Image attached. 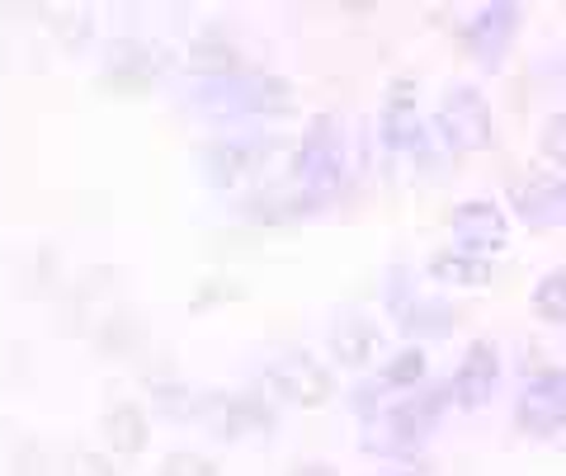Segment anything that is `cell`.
Returning <instances> with one entry per match:
<instances>
[{
    "mask_svg": "<svg viewBox=\"0 0 566 476\" xmlns=\"http://www.w3.org/2000/svg\"><path fill=\"white\" fill-rule=\"evenodd\" d=\"M449 226L458 236V251H468V255L486 260V255H495V251H505V245H510V222L501 213V203H491V199L458 203L449 213Z\"/></svg>",
    "mask_w": 566,
    "mask_h": 476,
    "instance_id": "5",
    "label": "cell"
},
{
    "mask_svg": "<svg viewBox=\"0 0 566 476\" xmlns=\"http://www.w3.org/2000/svg\"><path fill=\"white\" fill-rule=\"evenodd\" d=\"M538 147H543V156H547V161L566 166V114H547V123H543V137H538Z\"/></svg>",
    "mask_w": 566,
    "mask_h": 476,
    "instance_id": "18",
    "label": "cell"
},
{
    "mask_svg": "<svg viewBox=\"0 0 566 476\" xmlns=\"http://www.w3.org/2000/svg\"><path fill=\"white\" fill-rule=\"evenodd\" d=\"M392 311H397V326L411 335V340L449 335L458 321H463V311H458L453 303H439V297H397Z\"/></svg>",
    "mask_w": 566,
    "mask_h": 476,
    "instance_id": "8",
    "label": "cell"
},
{
    "mask_svg": "<svg viewBox=\"0 0 566 476\" xmlns=\"http://www.w3.org/2000/svg\"><path fill=\"white\" fill-rule=\"evenodd\" d=\"M557 193H562V208H566V180H557Z\"/></svg>",
    "mask_w": 566,
    "mask_h": 476,
    "instance_id": "20",
    "label": "cell"
},
{
    "mask_svg": "<svg viewBox=\"0 0 566 476\" xmlns=\"http://www.w3.org/2000/svg\"><path fill=\"white\" fill-rule=\"evenodd\" d=\"M495 382H501V349L491 340H472L463 363L453 368L449 378V392H453V405H463V411H476V405H486Z\"/></svg>",
    "mask_w": 566,
    "mask_h": 476,
    "instance_id": "6",
    "label": "cell"
},
{
    "mask_svg": "<svg viewBox=\"0 0 566 476\" xmlns=\"http://www.w3.org/2000/svg\"><path fill=\"white\" fill-rule=\"evenodd\" d=\"M104 438H109L114 453H142V448H147V438H151L147 411H142V405H133V401L114 405V411L104 415Z\"/></svg>",
    "mask_w": 566,
    "mask_h": 476,
    "instance_id": "13",
    "label": "cell"
},
{
    "mask_svg": "<svg viewBox=\"0 0 566 476\" xmlns=\"http://www.w3.org/2000/svg\"><path fill=\"white\" fill-rule=\"evenodd\" d=\"M449 405H453L449 382H434V387H420V392L387 401L374 420H364V453L416 457V448L434 434V425L444 420Z\"/></svg>",
    "mask_w": 566,
    "mask_h": 476,
    "instance_id": "1",
    "label": "cell"
},
{
    "mask_svg": "<svg viewBox=\"0 0 566 476\" xmlns=\"http://www.w3.org/2000/svg\"><path fill=\"white\" fill-rule=\"evenodd\" d=\"M374 349H378V326L368 321V316H345V321L331 330V355L345 368H364L374 359Z\"/></svg>",
    "mask_w": 566,
    "mask_h": 476,
    "instance_id": "10",
    "label": "cell"
},
{
    "mask_svg": "<svg viewBox=\"0 0 566 476\" xmlns=\"http://www.w3.org/2000/svg\"><path fill=\"white\" fill-rule=\"evenodd\" d=\"M534 311L543 316V321H566V269H553L547 278H538Z\"/></svg>",
    "mask_w": 566,
    "mask_h": 476,
    "instance_id": "16",
    "label": "cell"
},
{
    "mask_svg": "<svg viewBox=\"0 0 566 476\" xmlns=\"http://www.w3.org/2000/svg\"><path fill=\"white\" fill-rule=\"evenodd\" d=\"M156 476H218V467H212V457H203V453L175 448V453L161 457V472Z\"/></svg>",
    "mask_w": 566,
    "mask_h": 476,
    "instance_id": "17",
    "label": "cell"
},
{
    "mask_svg": "<svg viewBox=\"0 0 566 476\" xmlns=\"http://www.w3.org/2000/svg\"><path fill=\"white\" fill-rule=\"evenodd\" d=\"M189 66L199 76H208V81H232V76H241L237 47L227 43V33H218V29H208L203 39L189 47Z\"/></svg>",
    "mask_w": 566,
    "mask_h": 476,
    "instance_id": "11",
    "label": "cell"
},
{
    "mask_svg": "<svg viewBox=\"0 0 566 476\" xmlns=\"http://www.w3.org/2000/svg\"><path fill=\"white\" fill-rule=\"evenodd\" d=\"M293 476H340V472L326 467V463H303V467H293Z\"/></svg>",
    "mask_w": 566,
    "mask_h": 476,
    "instance_id": "19",
    "label": "cell"
},
{
    "mask_svg": "<svg viewBox=\"0 0 566 476\" xmlns=\"http://www.w3.org/2000/svg\"><path fill=\"white\" fill-rule=\"evenodd\" d=\"M520 218L528 226H562L566 222V208H562V193L557 184H547V180H528L520 184Z\"/></svg>",
    "mask_w": 566,
    "mask_h": 476,
    "instance_id": "14",
    "label": "cell"
},
{
    "mask_svg": "<svg viewBox=\"0 0 566 476\" xmlns=\"http://www.w3.org/2000/svg\"><path fill=\"white\" fill-rule=\"evenodd\" d=\"M424 368H430V363H424V349L420 345H406V349H397V355L392 359H387L382 368H378V382L387 387V392H416V387L424 382Z\"/></svg>",
    "mask_w": 566,
    "mask_h": 476,
    "instance_id": "15",
    "label": "cell"
},
{
    "mask_svg": "<svg viewBox=\"0 0 566 476\" xmlns=\"http://www.w3.org/2000/svg\"><path fill=\"white\" fill-rule=\"evenodd\" d=\"M264 387H270V396L293 405H326L335 392L331 373L307 355H283L279 363H270L264 368Z\"/></svg>",
    "mask_w": 566,
    "mask_h": 476,
    "instance_id": "4",
    "label": "cell"
},
{
    "mask_svg": "<svg viewBox=\"0 0 566 476\" xmlns=\"http://www.w3.org/2000/svg\"><path fill=\"white\" fill-rule=\"evenodd\" d=\"M430 278H439V284H458V288H486L495 278V269H491V260H482V255L439 251L430 260Z\"/></svg>",
    "mask_w": 566,
    "mask_h": 476,
    "instance_id": "12",
    "label": "cell"
},
{
    "mask_svg": "<svg viewBox=\"0 0 566 476\" xmlns=\"http://www.w3.org/2000/svg\"><path fill=\"white\" fill-rule=\"evenodd\" d=\"M515 425L528 438H553L566 425V373L562 368H543L524 382L515 401Z\"/></svg>",
    "mask_w": 566,
    "mask_h": 476,
    "instance_id": "3",
    "label": "cell"
},
{
    "mask_svg": "<svg viewBox=\"0 0 566 476\" xmlns=\"http://www.w3.org/2000/svg\"><path fill=\"white\" fill-rule=\"evenodd\" d=\"M251 166H255V147L241 142V137H218V142L203 147V180L212 189H232Z\"/></svg>",
    "mask_w": 566,
    "mask_h": 476,
    "instance_id": "9",
    "label": "cell"
},
{
    "mask_svg": "<svg viewBox=\"0 0 566 476\" xmlns=\"http://www.w3.org/2000/svg\"><path fill=\"white\" fill-rule=\"evenodd\" d=\"M434 133L449 151H486L495 142V118H491V104L482 99V91L453 85V91L439 99Z\"/></svg>",
    "mask_w": 566,
    "mask_h": 476,
    "instance_id": "2",
    "label": "cell"
},
{
    "mask_svg": "<svg viewBox=\"0 0 566 476\" xmlns=\"http://www.w3.org/2000/svg\"><path fill=\"white\" fill-rule=\"evenodd\" d=\"M515 29H520V10L515 6H486V10L472 14V24L463 29V43L486 66H495V62L505 57V47H510V39H515Z\"/></svg>",
    "mask_w": 566,
    "mask_h": 476,
    "instance_id": "7",
    "label": "cell"
}]
</instances>
